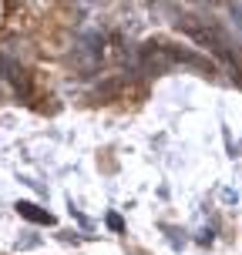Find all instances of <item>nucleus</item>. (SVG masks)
Returning a JSON list of instances; mask_svg holds the SVG:
<instances>
[{
	"label": "nucleus",
	"mask_w": 242,
	"mask_h": 255,
	"mask_svg": "<svg viewBox=\"0 0 242 255\" xmlns=\"http://www.w3.org/2000/svg\"><path fill=\"white\" fill-rule=\"evenodd\" d=\"M179 27H182V34H189L195 44L209 47L226 67H232V71L242 77V47L236 44V37H232L229 30H222L216 20H205V17H182Z\"/></svg>",
	"instance_id": "1"
},
{
	"label": "nucleus",
	"mask_w": 242,
	"mask_h": 255,
	"mask_svg": "<svg viewBox=\"0 0 242 255\" xmlns=\"http://www.w3.org/2000/svg\"><path fill=\"white\" fill-rule=\"evenodd\" d=\"M179 64H189V67H199V71H212V64L199 57V54L179 51V47H168V44H145L138 51V67L145 74H165Z\"/></svg>",
	"instance_id": "2"
},
{
	"label": "nucleus",
	"mask_w": 242,
	"mask_h": 255,
	"mask_svg": "<svg viewBox=\"0 0 242 255\" xmlns=\"http://www.w3.org/2000/svg\"><path fill=\"white\" fill-rule=\"evenodd\" d=\"M0 77L10 81L17 94H24V98L30 94V77H27V71L20 67V61H13L7 51H0Z\"/></svg>",
	"instance_id": "3"
},
{
	"label": "nucleus",
	"mask_w": 242,
	"mask_h": 255,
	"mask_svg": "<svg viewBox=\"0 0 242 255\" xmlns=\"http://www.w3.org/2000/svg\"><path fill=\"white\" fill-rule=\"evenodd\" d=\"M77 61H81L84 71H94L98 67V61H101V37L98 34L81 37V44H77Z\"/></svg>",
	"instance_id": "4"
},
{
	"label": "nucleus",
	"mask_w": 242,
	"mask_h": 255,
	"mask_svg": "<svg viewBox=\"0 0 242 255\" xmlns=\"http://www.w3.org/2000/svg\"><path fill=\"white\" fill-rule=\"evenodd\" d=\"M17 212H20L24 218H30V222H37V225H54L51 212H40L37 205H30V202H17Z\"/></svg>",
	"instance_id": "5"
},
{
	"label": "nucleus",
	"mask_w": 242,
	"mask_h": 255,
	"mask_svg": "<svg viewBox=\"0 0 242 255\" xmlns=\"http://www.w3.org/2000/svg\"><path fill=\"white\" fill-rule=\"evenodd\" d=\"M108 225H111L115 232H121V218H118V215H108Z\"/></svg>",
	"instance_id": "6"
}]
</instances>
